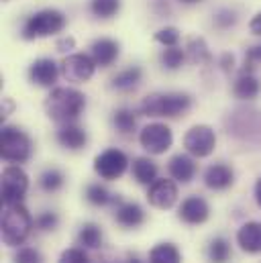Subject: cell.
<instances>
[{"mask_svg":"<svg viewBox=\"0 0 261 263\" xmlns=\"http://www.w3.org/2000/svg\"><path fill=\"white\" fill-rule=\"evenodd\" d=\"M84 108H86V96L76 88H67V86L53 88L45 98V112L58 125L76 123L84 112Z\"/></svg>","mask_w":261,"mask_h":263,"instance_id":"6da1fadb","label":"cell"},{"mask_svg":"<svg viewBox=\"0 0 261 263\" xmlns=\"http://www.w3.org/2000/svg\"><path fill=\"white\" fill-rule=\"evenodd\" d=\"M192 106V98L184 92H155L149 94L141 102V112L147 117H165V119H176L184 112H188Z\"/></svg>","mask_w":261,"mask_h":263,"instance_id":"7a4b0ae2","label":"cell"},{"mask_svg":"<svg viewBox=\"0 0 261 263\" xmlns=\"http://www.w3.org/2000/svg\"><path fill=\"white\" fill-rule=\"evenodd\" d=\"M33 231V218L23 204L4 206L2 210V241L10 247L23 245Z\"/></svg>","mask_w":261,"mask_h":263,"instance_id":"3957f363","label":"cell"},{"mask_svg":"<svg viewBox=\"0 0 261 263\" xmlns=\"http://www.w3.org/2000/svg\"><path fill=\"white\" fill-rule=\"evenodd\" d=\"M67 25V18L62 10L58 8H43L35 14H31L23 29H21V37L27 39V41H33V39H43V37H51V35H58L62 33Z\"/></svg>","mask_w":261,"mask_h":263,"instance_id":"277c9868","label":"cell"},{"mask_svg":"<svg viewBox=\"0 0 261 263\" xmlns=\"http://www.w3.org/2000/svg\"><path fill=\"white\" fill-rule=\"evenodd\" d=\"M229 135L245 141V143H259L261 145V110L251 108H237L225 121Z\"/></svg>","mask_w":261,"mask_h":263,"instance_id":"5b68a950","label":"cell"},{"mask_svg":"<svg viewBox=\"0 0 261 263\" xmlns=\"http://www.w3.org/2000/svg\"><path fill=\"white\" fill-rule=\"evenodd\" d=\"M33 153V141L18 127H4L0 133V155L10 163H25Z\"/></svg>","mask_w":261,"mask_h":263,"instance_id":"8992f818","label":"cell"},{"mask_svg":"<svg viewBox=\"0 0 261 263\" xmlns=\"http://www.w3.org/2000/svg\"><path fill=\"white\" fill-rule=\"evenodd\" d=\"M29 190V176L18 165H8L2 172V204H23L25 194Z\"/></svg>","mask_w":261,"mask_h":263,"instance_id":"52a82bcc","label":"cell"},{"mask_svg":"<svg viewBox=\"0 0 261 263\" xmlns=\"http://www.w3.org/2000/svg\"><path fill=\"white\" fill-rule=\"evenodd\" d=\"M129 167V157L121 151V149H104L102 153H98L94 157V172L102 178V180H119Z\"/></svg>","mask_w":261,"mask_h":263,"instance_id":"ba28073f","label":"cell"},{"mask_svg":"<svg viewBox=\"0 0 261 263\" xmlns=\"http://www.w3.org/2000/svg\"><path fill=\"white\" fill-rule=\"evenodd\" d=\"M139 143L141 147L151 153V155H161L165 153L172 143H174V135H172V129L163 123H151L147 127H143L141 133H139Z\"/></svg>","mask_w":261,"mask_h":263,"instance_id":"9c48e42d","label":"cell"},{"mask_svg":"<svg viewBox=\"0 0 261 263\" xmlns=\"http://www.w3.org/2000/svg\"><path fill=\"white\" fill-rule=\"evenodd\" d=\"M96 62L92 60V55H86V53H71L67 55L62 66H60V71H62V78L65 82H71V84H84L88 82L94 71H96Z\"/></svg>","mask_w":261,"mask_h":263,"instance_id":"30bf717a","label":"cell"},{"mask_svg":"<svg viewBox=\"0 0 261 263\" xmlns=\"http://www.w3.org/2000/svg\"><path fill=\"white\" fill-rule=\"evenodd\" d=\"M184 147L194 157H208L216 147V135L208 125H196L184 135Z\"/></svg>","mask_w":261,"mask_h":263,"instance_id":"8fae6325","label":"cell"},{"mask_svg":"<svg viewBox=\"0 0 261 263\" xmlns=\"http://www.w3.org/2000/svg\"><path fill=\"white\" fill-rule=\"evenodd\" d=\"M147 200L151 206L159 208V210H167L178 202V186L174 180H165V178H157L149 190H147Z\"/></svg>","mask_w":261,"mask_h":263,"instance_id":"7c38bea8","label":"cell"},{"mask_svg":"<svg viewBox=\"0 0 261 263\" xmlns=\"http://www.w3.org/2000/svg\"><path fill=\"white\" fill-rule=\"evenodd\" d=\"M60 73V66L49 58H39L29 67V80L41 88H51Z\"/></svg>","mask_w":261,"mask_h":263,"instance_id":"4fadbf2b","label":"cell"},{"mask_svg":"<svg viewBox=\"0 0 261 263\" xmlns=\"http://www.w3.org/2000/svg\"><path fill=\"white\" fill-rule=\"evenodd\" d=\"M178 216H180V220H184L186 224L196 227V224H202V222L208 220V216H210V206H208V202H206L204 198L190 196L182 202V206H180V210H178Z\"/></svg>","mask_w":261,"mask_h":263,"instance_id":"5bb4252c","label":"cell"},{"mask_svg":"<svg viewBox=\"0 0 261 263\" xmlns=\"http://www.w3.org/2000/svg\"><path fill=\"white\" fill-rule=\"evenodd\" d=\"M119 53H121V45L108 37H100L90 45V55L98 67H110L119 60Z\"/></svg>","mask_w":261,"mask_h":263,"instance_id":"9a60e30c","label":"cell"},{"mask_svg":"<svg viewBox=\"0 0 261 263\" xmlns=\"http://www.w3.org/2000/svg\"><path fill=\"white\" fill-rule=\"evenodd\" d=\"M204 184L210 190H227L235 184V172L225 163H214L204 172Z\"/></svg>","mask_w":261,"mask_h":263,"instance_id":"2e32d148","label":"cell"},{"mask_svg":"<svg viewBox=\"0 0 261 263\" xmlns=\"http://www.w3.org/2000/svg\"><path fill=\"white\" fill-rule=\"evenodd\" d=\"M55 139H58V143H60L64 149H69V151H78V149L86 147V143H88L86 131H84L80 125H76V123L60 125V129L55 133Z\"/></svg>","mask_w":261,"mask_h":263,"instance_id":"e0dca14e","label":"cell"},{"mask_svg":"<svg viewBox=\"0 0 261 263\" xmlns=\"http://www.w3.org/2000/svg\"><path fill=\"white\" fill-rule=\"evenodd\" d=\"M237 243L245 253H261V222H245L237 231Z\"/></svg>","mask_w":261,"mask_h":263,"instance_id":"ac0fdd59","label":"cell"},{"mask_svg":"<svg viewBox=\"0 0 261 263\" xmlns=\"http://www.w3.org/2000/svg\"><path fill=\"white\" fill-rule=\"evenodd\" d=\"M167 172H170V176H172L176 182L188 184V182L194 180V176H196V163L190 155L178 153V155H174V157L170 159Z\"/></svg>","mask_w":261,"mask_h":263,"instance_id":"d6986e66","label":"cell"},{"mask_svg":"<svg viewBox=\"0 0 261 263\" xmlns=\"http://www.w3.org/2000/svg\"><path fill=\"white\" fill-rule=\"evenodd\" d=\"M115 218L121 227L125 229H137L145 222V212L139 204L135 202H121L117 206V212H115Z\"/></svg>","mask_w":261,"mask_h":263,"instance_id":"ffe728a7","label":"cell"},{"mask_svg":"<svg viewBox=\"0 0 261 263\" xmlns=\"http://www.w3.org/2000/svg\"><path fill=\"white\" fill-rule=\"evenodd\" d=\"M259 90V80L253 73H247V71H241V76L233 84V94L239 100H253V98H257Z\"/></svg>","mask_w":261,"mask_h":263,"instance_id":"44dd1931","label":"cell"},{"mask_svg":"<svg viewBox=\"0 0 261 263\" xmlns=\"http://www.w3.org/2000/svg\"><path fill=\"white\" fill-rule=\"evenodd\" d=\"M141 78H143V69L139 66L127 67L123 71H119L113 82H110V88L113 90H119V92H130L135 90L139 84H141Z\"/></svg>","mask_w":261,"mask_h":263,"instance_id":"7402d4cb","label":"cell"},{"mask_svg":"<svg viewBox=\"0 0 261 263\" xmlns=\"http://www.w3.org/2000/svg\"><path fill=\"white\" fill-rule=\"evenodd\" d=\"M133 178L143 184V186H151L157 180V165L155 161H151L149 157H137L133 161Z\"/></svg>","mask_w":261,"mask_h":263,"instance_id":"603a6c76","label":"cell"},{"mask_svg":"<svg viewBox=\"0 0 261 263\" xmlns=\"http://www.w3.org/2000/svg\"><path fill=\"white\" fill-rule=\"evenodd\" d=\"M149 263H182V253L174 243H157L149 251Z\"/></svg>","mask_w":261,"mask_h":263,"instance_id":"cb8c5ba5","label":"cell"},{"mask_svg":"<svg viewBox=\"0 0 261 263\" xmlns=\"http://www.w3.org/2000/svg\"><path fill=\"white\" fill-rule=\"evenodd\" d=\"M78 243L84 249H98L102 245V231H100V227L94 224V222L82 224V229L78 233Z\"/></svg>","mask_w":261,"mask_h":263,"instance_id":"d4e9b609","label":"cell"},{"mask_svg":"<svg viewBox=\"0 0 261 263\" xmlns=\"http://www.w3.org/2000/svg\"><path fill=\"white\" fill-rule=\"evenodd\" d=\"M186 55L190 58V62L194 64H210L212 62V55H210V49L206 45V41L202 37H192L188 41V47H186Z\"/></svg>","mask_w":261,"mask_h":263,"instance_id":"484cf974","label":"cell"},{"mask_svg":"<svg viewBox=\"0 0 261 263\" xmlns=\"http://www.w3.org/2000/svg\"><path fill=\"white\" fill-rule=\"evenodd\" d=\"M86 200L94 206H106V204H121V198L113 196L102 184H90L86 188Z\"/></svg>","mask_w":261,"mask_h":263,"instance_id":"4316f807","label":"cell"},{"mask_svg":"<svg viewBox=\"0 0 261 263\" xmlns=\"http://www.w3.org/2000/svg\"><path fill=\"white\" fill-rule=\"evenodd\" d=\"M121 10V0H90V12L96 18H113Z\"/></svg>","mask_w":261,"mask_h":263,"instance_id":"83f0119b","label":"cell"},{"mask_svg":"<svg viewBox=\"0 0 261 263\" xmlns=\"http://www.w3.org/2000/svg\"><path fill=\"white\" fill-rule=\"evenodd\" d=\"M65 184V176L60 172V170H45L43 174H41V178H39V186H41V190H45L47 194H53V192H58V190H62Z\"/></svg>","mask_w":261,"mask_h":263,"instance_id":"f1b7e54d","label":"cell"},{"mask_svg":"<svg viewBox=\"0 0 261 263\" xmlns=\"http://www.w3.org/2000/svg\"><path fill=\"white\" fill-rule=\"evenodd\" d=\"M159 62L165 69H180L186 62V49H180L178 45L176 47H165L159 55Z\"/></svg>","mask_w":261,"mask_h":263,"instance_id":"f546056e","label":"cell"},{"mask_svg":"<svg viewBox=\"0 0 261 263\" xmlns=\"http://www.w3.org/2000/svg\"><path fill=\"white\" fill-rule=\"evenodd\" d=\"M113 125H115V129L119 133L129 135V133H133L135 127H137V117H135V112L129 110V108H119V110H115V115H113Z\"/></svg>","mask_w":261,"mask_h":263,"instance_id":"4dcf8cb0","label":"cell"},{"mask_svg":"<svg viewBox=\"0 0 261 263\" xmlns=\"http://www.w3.org/2000/svg\"><path fill=\"white\" fill-rule=\"evenodd\" d=\"M229 257H231V245L227 243V239L222 237L212 239L208 245V259L212 263H225L229 261Z\"/></svg>","mask_w":261,"mask_h":263,"instance_id":"1f68e13d","label":"cell"},{"mask_svg":"<svg viewBox=\"0 0 261 263\" xmlns=\"http://www.w3.org/2000/svg\"><path fill=\"white\" fill-rule=\"evenodd\" d=\"M157 43H161L163 47H176L178 43H180V31L176 29V27H163V29H159L157 33H155V37H153Z\"/></svg>","mask_w":261,"mask_h":263,"instance_id":"d6a6232c","label":"cell"},{"mask_svg":"<svg viewBox=\"0 0 261 263\" xmlns=\"http://www.w3.org/2000/svg\"><path fill=\"white\" fill-rule=\"evenodd\" d=\"M58 263H90V257L86 255L84 249L71 247V249H65L64 253L60 255V261Z\"/></svg>","mask_w":261,"mask_h":263,"instance_id":"836d02e7","label":"cell"},{"mask_svg":"<svg viewBox=\"0 0 261 263\" xmlns=\"http://www.w3.org/2000/svg\"><path fill=\"white\" fill-rule=\"evenodd\" d=\"M257 66H261V45L249 47L245 53V64H243V71L253 73V69Z\"/></svg>","mask_w":261,"mask_h":263,"instance_id":"e575fe53","label":"cell"},{"mask_svg":"<svg viewBox=\"0 0 261 263\" xmlns=\"http://www.w3.org/2000/svg\"><path fill=\"white\" fill-rule=\"evenodd\" d=\"M235 23H237V14L233 10H229V8L218 10L216 16H214V25L218 29H231V27H235Z\"/></svg>","mask_w":261,"mask_h":263,"instance_id":"d590c367","label":"cell"},{"mask_svg":"<svg viewBox=\"0 0 261 263\" xmlns=\"http://www.w3.org/2000/svg\"><path fill=\"white\" fill-rule=\"evenodd\" d=\"M58 222H60V218H58V214L51 212V210H45V212H41V214L37 216V227H39L41 231H53V229L58 227Z\"/></svg>","mask_w":261,"mask_h":263,"instance_id":"8d00e7d4","label":"cell"},{"mask_svg":"<svg viewBox=\"0 0 261 263\" xmlns=\"http://www.w3.org/2000/svg\"><path fill=\"white\" fill-rule=\"evenodd\" d=\"M14 263H41V255L33 247H23L14 255Z\"/></svg>","mask_w":261,"mask_h":263,"instance_id":"74e56055","label":"cell"},{"mask_svg":"<svg viewBox=\"0 0 261 263\" xmlns=\"http://www.w3.org/2000/svg\"><path fill=\"white\" fill-rule=\"evenodd\" d=\"M249 31H251L253 35H261V10L251 18V23H249Z\"/></svg>","mask_w":261,"mask_h":263,"instance_id":"f35d334b","label":"cell"},{"mask_svg":"<svg viewBox=\"0 0 261 263\" xmlns=\"http://www.w3.org/2000/svg\"><path fill=\"white\" fill-rule=\"evenodd\" d=\"M73 45H76V41H73L71 37L60 39V41H58V51H69V49H73Z\"/></svg>","mask_w":261,"mask_h":263,"instance_id":"ab89813d","label":"cell"},{"mask_svg":"<svg viewBox=\"0 0 261 263\" xmlns=\"http://www.w3.org/2000/svg\"><path fill=\"white\" fill-rule=\"evenodd\" d=\"M220 64H222V67H225V69L229 71V69L233 67V58H231V55L227 53V55H222V60H220Z\"/></svg>","mask_w":261,"mask_h":263,"instance_id":"60d3db41","label":"cell"},{"mask_svg":"<svg viewBox=\"0 0 261 263\" xmlns=\"http://www.w3.org/2000/svg\"><path fill=\"white\" fill-rule=\"evenodd\" d=\"M255 200H257V206L261 208V178L257 180V184H255Z\"/></svg>","mask_w":261,"mask_h":263,"instance_id":"b9f144b4","label":"cell"},{"mask_svg":"<svg viewBox=\"0 0 261 263\" xmlns=\"http://www.w3.org/2000/svg\"><path fill=\"white\" fill-rule=\"evenodd\" d=\"M182 4H196V2H202V0H180Z\"/></svg>","mask_w":261,"mask_h":263,"instance_id":"7bdbcfd3","label":"cell"},{"mask_svg":"<svg viewBox=\"0 0 261 263\" xmlns=\"http://www.w3.org/2000/svg\"><path fill=\"white\" fill-rule=\"evenodd\" d=\"M127 263H143V261H139L137 257H129V259H127Z\"/></svg>","mask_w":261,"mask_h":263,"instance_id":"ee69618b","label":"cell"}]
</instances>
